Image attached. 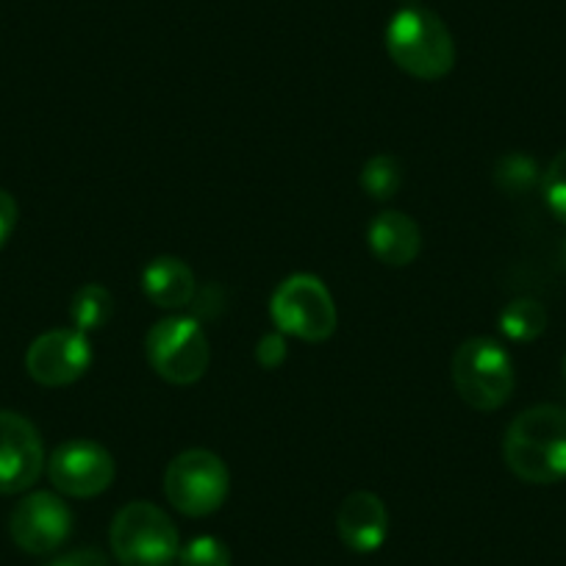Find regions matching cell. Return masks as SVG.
<instances>
[{
  "label": "cell",
  "mask_w": 566,
  "mask_h": 566,
  "mask_svg": "<svg viewBox=\"0 0 566 566\" xmlns=\"http://www.w3.org/2000/svg\"><path fill=\"white\" fill-rule=\"evenodd\" d=\"M18 200L7 189H0V248L12 239L14 228H18Z\"/></svg>",
  "instance_id": "7402d4cb"
},
{
  "label": "cell",
  "mask_w": 566,
  "mask_h": 566,
  "mask_svg": "<svg viewBox=\"0 0 566 566\" xmlns=\"http://www.w3.org/2000/svg\"><path fill=\"white\" fill-rule=\"evenodd\" d=\"M92 364V345L86 334L75 328L48 331L31 342L25 353V369L42 386H70L84 378Z\"/></svg>",
  "instance_id": "30bf717a"
},
{
  "label": "cell",
  "mask_w": 566,
  "mask_h": 566,
  "mask_svg": "<svg viewBox=\"0 0 566 566\" xmlns=\"http://www.w3.org/2000/svg\"><path fill=\"white\" fill-rule=\"evenodd\" d=\"M402 167L395 156H373L361 170V189L373 200H389L400 192Z\"/></svg>",
  "instance_id": "e0dca14e"
},
{
  "label": "cell",
  "mask_w": 566,
  "mask_h": 566,
  "mask_svg": "<svg viewBox=\"0 0 566 566\" xmlns=\"http://www.w3.org/2000/svg\"><path fill=\"white\" fill-rule=\"evenodd\" d=\"M514 361L500 342L489 336L467 339L453 356V384L475 411H497L514 395Z\"/></svg>",
  "instance_id": "277c9868"
},
{
  "label": "cell",
  "mask_w": 566,
  "mask_h": 566,
  "mask_svg": "<svg viewBox=\"0 0 566 566\" xmlns=\"http://www.w3.org/2000/svg\"><path fill=\"white\" fill-rule=\"evenodd\" d=\"M402 3H406V7H417V0H402Z\"/></svg>",
  "instance_id": "cb8c5ba5"
},
{
  "label": "cell",
  "mask_w": 566,
  "mask_h": 566,
  "mask_svg": "<svg viewBox=\"0 0 566 566\" xmlns=\"http://www.w3.org/2000/svg\"><path fill=\"white\" fill-rule=\"evenodd\" d=\"M148 361L167 384H198L211 361V347L203 328L192 317H167L150 328Z\"/></svg>",
  "instance_id": "52a82bcc"
},
{
  "label": "cell",
  "mask_w": 566,
  "mask_h": 566,
  "mask_svg": "<svg viewBox=\"0 0 566 566\" xmlns=\"http://www.w3.org/2000/svg\"><path fill=\"white\" fill-rule=\"evenodd\" d=\"M142 292L159 308H184L195 297V272L176 255H159L142 272Z\"/></svg>",
  "instance_id": "5bb4252c"
},
{
  "label": "cell",
  "mask_w": 566,
  "mask_h": 566,
  "mask_svg": "<svg viewBox=\"0 0 566 566\" xmlns=\"http://www.w3.org/2000/svg\"><path fill=\"white\" fill-rule=\"evenodd\" d=\"M547 328V312L538 301L531 297H520L511 301L500 314V331L514 342H533L544 334Z\"/></svg>",
  "instance_id": "2e32d148"
},
{
  "label": "cell",
  "mask_w": 566,
  "mask_h": 566,
  "mask_svg": "<svg viewBox=\"0 0 566 566\" xmlns=\"http://www.w3.org/2000/svg\"><path fill=\"white\" fill-rule=\"evenodd\" d=\"M255 358H259L261 367L266 369L281 367L283 358H286V339H283L281 331L261 336V342L255 345Z\"/></svg>",
  "instance_id": "44dd1931"
},
{
  "label": "cell",
  "mask_w": 566,
  "mask_h": 566,
  "mask_svg": "<svg viewBox=\"0 0 566 566\" xmlns=\"http://www.w3.org/2000/svg\"><path fill=\"white\" fill-rule=\"evenodd\" d=\"M386 51L402 73L419 81H439L455 67V42L439 14L422 7H402L386 25Z\"/></svg>",
  "instance_id": "7a4b0ae2"
},
{
  "label": "cell",
  "mask_w": 566,
  "mask_h": 566,
  "mask_svg": "<svg viewBox=\"0 0 566 566\" xmlns=\"http://www.w3.org/2000/svg\"><path fill=\"white\" fill-rule=\"evenodd\" d=\"M9 533H12V542L25 553H53L73 533V511L56 494L34 492L14 505L9 516Z\"/></svg>",
  "instance_id": "9c48e42d"
},
{
  "label": "cell",
  "mask_w": 566,
  "mask_h": 566,
  "mask_svg": "<svg viewBox=\"0 0 566 566\" xmlns=\"http://www.w3.org/2000/svg\"><path fill=\"white\" fill-rule=\"evenodd\" d=\"M497 181L503 189L522 192V189H531V184L536 181V167H533V161L525 159V156H509V159H503V165H500Z\"/></svg>",
  "instance_id": "ffe728a7"
},
{
  "label": "cell",
  "mask_w": 566,
  "mask_h": 566,
  "mask_svg": "<svg viewBox=\"0 0 566 566\" xmlns=\"http://www.w3.org/2000/svg\"><path fill=\"white\" fill-rule=\"evenodd\" d=\"M564 375H566V356H564Z\"/></svg>",
  "instance_id": "d4e9b609"
},
{
  "label": "cell",
  "mask_w": 566,
  "mask_h": 566,
  "mask_svg": "<svg viewBox=\"0 0 566 566\" xmlns=\"http://www.w3.org/2000/svg\"><path fill=\"white\" fill-rule=\"evenodd\" d=\"M336 527L345 547L356 553H375L389 536V511L373 492H353L336 514Z\"/></svg>",
  "instance_id": "7c38bea8"
},
{
  "label": "cell",
  "mask_w": 566,
  "mask_h": 566,
  "mask_svg": "<svg viewBox=\"0 0 566 566\" xmlns=\"http://www.w3.org/2000/svg\"><path fill=\"white\" fill-rule=\"evenodd\" d=\"M231 492L226 461L211 450H184L165 472V494L184 516H209L222 509Z\"/></svg>",
  "instance_id": "8992f818"
},
{
  "label": "cell",
  "mask_w": 566,
  "mask_h": 566,
  "mask_svg": "<svg viewBox=\"0 0 566 566\" xmlns=\"http://www.w3.org/2000/svg\"><path fill=\"white\" fill-rule=\"evenodd\" d=\"M114 314V297L106 286L101 283H86L75 292L73 303H70V317H73L75 331L81 334H92V331L106 328L108 319Z\"/></svg>",
  "instance_id": "9a60e30c"
},
{
  "label": "cell",
  "mask_w": 566,
  "mask_h": 566,
  "mask_svg": "<svg viewBox=\"0 0 566 566\" xmlns=\"http://www.w3.org/2000/svg\"><path fill=\"white\" fill-rule=\"evenodd\" d=\"M270 314L283 336L301 342H325L336 331V306L328 286L317 275L297 272L275 290L270 301Z\"/></svg>",
  "instance_id": "5b68a950"
},
{
  "label": "cell",
  "mask_w": 566,
  "mask_h": 566,
  "mask_svg": "<svg viewBox=\"0 0 566 566\" xmlns=\"http://www.w3.org/2000/svg\"><path fill=\"white\" fill-rule=\"evenodd\" d=\"M48 475L67 497H97L114 483V459L92 439H70L51 453Z\"/></svg>",
  "instance_id": "ba28073f"
},
{
  "label": "cell",
  "mask_w": 566,
  "mask_h": 566,
  "mask_svg": "<svg viewBox=\"0 0 566 566\" xmlns=\"http://www.w3.org/2000/svg\"><path fill=\"white\" fill-rule=\"evenodd\" d=\"M108 542L114 558L123 566H170L181 553L178 531L170 516L159 505L145 500L119 509Z\"/></svg>",
  "instance_id": "3957f363"
},
{
  "label": "cell",
  "mask_w": 566,
  "mask_h": 566,
  "mask_svg": "<svg viewBox=\"0 0 566 566\" xmlns=\"http://www.w3.org/2000/svg\"><path fill=\"white\" fill-rule=\"evenodd\" d=\"M542 195L549 214L566 226V150H560L542 176Z\"/></svg>",
  "instance_id": "d6986e66"
},
{
  "label": "cell",
  "mask_w": 566,
  "mask_h": 566,
  "mask_svg": "<svg viewBox=\"0 0 566 566\" xmlns=\"http://www.w3.org/2000/svg\"><path fill=\"white\" fill-rule=\"evenodd\" d=\"M503 459L525 483L566 481V408L533 406L514 417L503 437Z\"/></svg>",
  "instance_id": "6da1fadb"
},
{
  "label": "cell",
  "mask_w": 566,
  "mask_h": 566,
  "mask_svg": "<svg viewBox=\"0 0 566 566\" xmlns=\"http://www.w3.org/2000/svg\"><path fill=\"white\" fill-rule=\"evenodd\" d=\"M45 470V448L34 424L14 411H0V494H20Z\"/></svg>",
  "instance_id": "8fae6325"
},
{
  "label": "cell",
  "mask_w": 566,
  "mask_h": 566,
  "mask_svg": "<svg viewBox=\"0 0 566 566\" xmlns=\"http://www.w3.org/2000/svg\"><path fill=\"white\" fill-rule=\"evenodd\" d=\"M48 566H108L106 555L95 547L73 549V553H64L59 558H53Z\"/></svg>",
  "instance_id": "603a6c76"
},
{
  "label": "cell",
  "mask_w": 566,
  "mask_h": 566,
  "mask_svg": "<svg viewBox=\"0 0 566 566\" xmlns=\"http://www.w3.org/2000/svg\"><path fill=\"white\" fill-rule=\"evenodd\" d=\"M369 250L375 259L389 266H406L422 250V233L419 226L402 211H384L369 222Z\"/></svg>",
  "instance_id": "4fadbf2b"
},
{
  "label": "cell",
  "mask_w": 566,
  "mask_h": 566,
  "mask_svg": "<svg viewBox=\"0 0 566 566\" xmlns=\"http://www.w3.org/2000/svg\"><path fill=\"white\" fill-rule=\"evenodd\" d=\"M178 566H231V549L217 536H198L181 547Z\"/></svg>",
  "instance_id": "ac0fdd59"
}]
</instances>
